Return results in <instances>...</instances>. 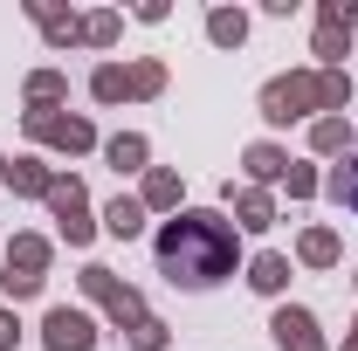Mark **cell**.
Segmentation results:
<instances>
[{
	"mask_svg": "<svg viewBox=\"0 0 358 351\" xmlns=\"http://www.w3.org/2000/svg\"><path fill=\"white\" fill-rule=\"evenodd\" d=\"M159 268H166L173 282H186V289L221 282L227 268H234V220H221V214L166 220V234H159Z\"/></svg>",
	"mask_w": 358,
	"mask_h": 351,
	"instance_id": "cell-1",
	"label": "cell"
},
{
	"mask_svg": "<svg viewBox=\"0 0 358 351\" xmlns=\"http://www.w3.org/2000/svg\"><path fill=\"white\" fill-rule=\"evenodd\" d=\"M352 76L345 69H317V76H275L262 89V117L268 124H289V117H310V110H345Z\"/></svg>",
	"mask_w": 358,
	"mask_h": 351,
	"instance_id": "cell-2",
	"label": "cell"
},
{
	"mask_svg": "<svg viewBox=\"0 0 358 351\" xmlns=\"http://www.w3.org/2000/svg\"><path fill=\"white\" fill-rule=\"evenodd\" d=\"M42 268H48V241H35V234H21L14 248H7V296H35L42 289Z\"/></svg>",
	"mask_w": 358,
	"mask_h": 351,
	"instance_id": "cell-3",
	"label": "cell"
},
{
	"mask_svg": "<svg viewBox=\"0 0 358 351\" xmlns=\"http://www.w3.org/2000/svg\"><path fill=\"white\" fill-rule=\"evenodd\" d=\"M83 289H90V296H96L103 310H110L117 324H131V331L145 324V303H138V296L124 289V282H117V275H110V268H83Z\"/></svg>",
	"mask_w": 358,
	"mask_h": 351,
	"instance_id": "cell-4",
	"label": "cell"
},
{
	"mask_svg": "<svg viewBox=\"0 0 358 351\" xmlns=\"http://www.w3.org/2000/svg\"><path fill=\"white\" fill-rule=\"evenodd\" d=\"M48 351H96V324H90L83 310H69V303H55L48 310Z\"/></svg>",
	"mask_w": 358,
	"mask_h": 351,
	"instance_id": "cell-5",
	"label": "cell"
},
{
	"mask_svg": "<svg viewBox=\"0 0 358 351\" xmlns=\"http://www.w3.org/2000/svg\"><path fill=\"white\" fill-rule=\"evenodd\" d=\"M48 207H55V220H62L69 241H90V200H83L76 179H55V186H48Z\"/></svg>",
	"mask_w": 358,
	"mask_h": 351,
	"instance_id": "cell-6",
	"label": "cell"
},
{
	"mask_svg": "<svg viewBox=\"0 0 358 351\" xmlns=\"http://www.w3.org/2000/svg\"><path fill=\"white\" fill-rule=\"evenodd\" d=\"M352 48V7L345 0H331L324 14H317V55H324V69H338V55Z\"/></svg>",
	"mask_w": 358,
	"mask_h": 351,
	"instance_id": "cell-7",
	"label": "cell"
},
{
	"mask_svg": "<svg viewBox=\"0 0 358 351\" xmlns=\"http://www.w3.org/2000/svg\"><path fill=\"white\" fill-rule=\"evenodd\" d=\"M28 131L35 138H48V145H69V152H83L90 138V117H48V110H28Z\"/></svg>",
	"mask_w": 358,
	"mask_h": 351,
	"instance_id": "cell-8",
	"label": "cell"
},
{
	"mask_svg": "<svg viewBox=\"0 0 358 351\" xmlns=\"http://www.w3.org/2000/svg\"><path fill=\"white\" fill-rule=\"evenodd\" d=\"M268 331H275V345H282V351H324L310 310H275V324H268Z\"/></svg>",
	"mask_w": 358,
	"mask_h": 351,
	"instance_id": "cell-9",
	"label": "cell"
},
{
	"mask_svg": "<svg viewBox=\"0 0 358 351\" xmlns=\"http://www.w3.org/2000/svg\"><path fill=\"white\" fill-rule=\"evenodd\" d=\"M227 200H234V214H241V227H275V207H268V193H255V186H227Z\"/></svg>",
	"mask_w": 358,
	"mask_h": 351,
	"instance_id": "cell-10",
	"label": "cell"
},
{
	"mask_svg": "<svg viewBox=\"0 0 358 351\" xmlns=\"http://www.w3.org/2000/svg\"><path fill=\"white\" fill-rule=\"evenodd\" d=\"M103 227H110V234H117V241H131L138 227H145V207H138V200H124V193H117V200H110V207H103Z\"/></svg>",
	"mask_w": 358,
	"mask_h": 351,
	"instance_id": "cell-11",
	"label": "cell"
},
{
	"mask_svg": "<svg viewBox=\"0 0 358 351\" xmlns=\"http://www.w3.org/2000/svg\"><path fill=\"white\" fill-rule=\"evenodd\" d=\"M248 282H255L262 296H275V289L289 282V262H282V255H255V268H248Z\"/></svg>",
	"mask_w": 358,
	"mask_h": 351,
	"instance_id": "cell-12",
	"label": "cell"
},
{
	"mask_svg": "<svg viewBox=\"0 0 358 351\" xmlns=\"http://www.w3.org/2000/svg\"><path fill=\"white\" fill-rule=\"evenodd\" d=\"M207 35H214L221 48H241V35H248V21H241V14H227V7H214V14H207Z\"/></svg>",
	"mask_w": 358,
	"mask_h": 351,
	"instance_id": "cell-13",
	"label": "cell"
},
{
	"mask_svg": "<svg viewBox=\"0 0 358 351\" xmlns=\"http://www.w3.org/2000/svg\"><path fill=\"white\" fill-rule=\"evenodd\" d=\"M303 262H310V268L338 262V234H331V227H310V234H303Z\"/></svg>",
	"mask_w": 358,
	"mask_h": 351,
	"instance_id": "cell-14",
	"label": "cell"
},
{
	"mask_svg": "<svg viewBox=\"0 0 358 351\" xmlns=\"http://www.w3.org/2000/svg\"><path fill=\"white\" fill-rule=\"evenodd\" d=\"M248 173H255V179H282V173H289V159H282L275 145H248Z\"/></svg>",
	"mask_w": 358,
	"mask_h": 351,
	"instance_id": "cell-15",
	"label": "cell"
},
{
	"mask_svg": "<svg viewBox=\"0 0 358 351\" xmlns=\"http://www.w3.org/2000/svg\"><path fill=\"white\" fill-rule=\"evenodd\" d=\"M90 89H96L103 103H117V96H131V69H96V76H90Z\"/></svg>",
	"mask_w": 358,
	"mask_h": 351,
	"instance_id": "cell-16",
	"label": "cell"
},
{
	"mask_svg": "<svg viewBox=\"0 0 358 351\" xmlns=\"http://www.w3.org/2000/svg\"><path fill=\"white\" fill-rule=\"evenodd\" d=\"M110 166H117V173H138V166H145V138H110Z\"/></svg>",
	"mask_w": 358,
	"mask_h": 351,
	"instance_id": "cell-17",
	"label": "cell"
},
{
	"mask_svg": "<svg viewBox=\"0 0 358 351\" xmlns=\"http://www.w3.org/2000/svg\"><path fill=\"white\" fill-rule=\"evenodd\" d=\"M310 145L317 152H345V145H352V124H345V117H324V124L310 131Z\"/></svg>",
	"mask_w": 358,
	"mask_h": 351,
	"instance_id": "cell-18",
	"label": "cell"
},
{
	"mask_svg": "<svg viewBox=\"0 0 358 351\" xmlns=\"http://www.w3.org/2000/svg\"><path fill=\"white\" fill-rule=\"evenodd\" d=\"M7 186H14V193H48V186H55V179H48L42 166H35V159H21V166H14V173H7Z\"/></svg>",
	"mask_w": 358,
	"mask_h": 351,
	"instance_id": "cell-19",
	"label": "cell"
},
{
	"mask_svg": "<svg viewBox=\"0 0 358 351\" xmlns=\"http://www.w3.org/2000/svg\"><path fill=\"white\" fill-rule=\"evenodd\" d=\"M145 207H179V179L173 173H152V179H145Z\"/></svg>",
	"mask_w": 358,
	"mask_h": 351,
	"instance_id": "cell-20",
	"label": "cell"
},
{
	"mask_svg": "<svg viewBox=\"0 0 358 351\" xmlns=\"http://www.w3.org/2000/svg\"><path fill=\"white\" fill-rule=\"evenodd\" d=\"M159 89H166V69H159V62H138L131 69V96H159Z\"/></svg>",
	"mask_w": 358,
	"mask_h": 351,
	"instance_id": "cell-21",
	"label": "cell"
},
{
	"mask_svg": "<svg viewBox=\"0 0 358 351\" xmlns=\"http://www.w3.org/2000/svg\"><path fill=\"white\" fill-rule=\"evenodd\" d=\"M76 35H83V42H96V48H103V42H117V14H90Z\"/></svg>",
	"mask_w": 358,
	"mask_h": 351,
	"instance_id": "cell-22",
	"label": "cell"
},
{
	"mask_svg": "<svg viewBox=\"0 0 358 351\" xmlns=\"http://www.w3.org/2000/svg\"><path fill=\"white\" fill-rule=\"evenodd\" d=\"M331 193H338V200H345V207L358 214V159H352V166H338V179H331Z\"/></svg>",
	"mask_w": 358,
	"mask_h": 351,
	"instance_id": "cell-23",
	"label": "cell"
},
{
	"mask_svg": "<svg viewBox=\"0 0 358 351\" xmlns=\"http://www.w3.org/2000/svg\"><path fill=\"white\" fill-rule=\"evenodd\" d=\"M28 96H35V103H55V96H62V76H55V69L28 76Z\"/></svg>",
	"mask_w": 358,
	"mask_h": 351,
	"instance_id": "cell-24",
	"label": "cell"
},
{
	"mask_svg": "<svg viewBox=\"0 0 358 351\" xmlns=\"http://www.w3.org/2000/svg\"><path fill=\"white\" fill-rule=\"evenodd\" d=\"M131 345H138V351H159V345H166V324H159V317H145V324L131 331Z\"/></svg>",
	"mask_w": 358,
	"mask_h": 351,
	"instance_id": "cell-25",
	"label": "cell"
},
{
	"mask_svg": "<svg viewBox=\"0 0 358 351\" xmlns=\"http://www.w3.org/2000/svg\"><path fill=\"white\" fill-rule=\"evenodd\" d=\"M282 179H289V193H296V200H303V193H317V173H310V166H289Z\"/></svg>",
	"mask_w": 358,
	"mask_h": 351,
	"instance_id": "cell-26",
	"label": "cell"
},
{
	"mask_svg": "<svg viewBox=\"0 0 358 351\" xmlns=\"http://www.w3.org/2000/svg\"><path fill=\"white\" fill-rule=\"evenodd\" d=\"M14 338H21V324H14V317L0 310V351H14Z\"/></svg>",
	"mask_w": 358,
	"mask_h": 351,
	"instance_id": "cell-27",
	"label": "cell"
},
{
	"mask_svg": "<svg viewBox=\"0 0 358 351\" xmlns=\"http://www.w3.org/2000/svg\"><path fill=\"white\" fill-rule=\"evenodd\" d=\"M0 179H7V159H0Z\"/></svg>",
	"mask_w": 358,
	"mask_h": 351,
	"instance_id": "cell-28",
	"label": "cell"
},
{
	"mask_svg": "<svg viewBox=\"0 0 358 351\" xmlns=\"http://www.w3.org/2000/svg\"><path fill=\"white\" fill-rule=\"evenodd\" d=\"M345 351H358V338H352V345H345Z\"/></svg>",
	"mask_w": 358,
	"mask_h": 351,
	"instance_id": "cell-29",
	"label": "cell"
}]
</instances>
